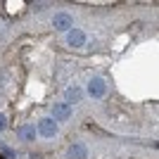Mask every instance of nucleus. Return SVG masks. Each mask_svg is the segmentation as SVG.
<instances>
[{"label":"nucleus","instance_id":"nucleus-1","mask_svg":"<svg viewBox=\"0 0 159 159\" xmlns=\"http://www.w3.org/2000/svg\"><path fill=\"white\" fill-rule=\"evenodd\" d=\"M38 128H40V133H43L45 138H52L55 131H57V126H55V121H52V119H43Z\"/></svg>","mask_w":159,"mask_h":159},{"label":"nucleus","instance_id":"nucleus-2","mask_svg":"<svg viewBox=\"0 0 159 159\" xmlns=\"http://www.w3.org/2000/svg\"><path fill=\"white\" fill-rule=\"evenodd\" d=\"M90 95H95V98H102V95H105V83H102V79L90 81Z\"/></svg>","mask_w":159,"mask_h":159},{"label":"nucleus","instance_id":"nucleus-3","mask_svg":"<svg viewBox=\"0 0 159 159\" xmlns=\"http://www.w3.org/2000/svg\"><path fill=\"white\" fill-rule=\"evenodd\" d=\"M55 26H60V29H69V26H71V19H69L66 14H57V17H55Z\"/></svg>","mask_w":159,"mask_h":159},{"label":"nucleus","instance_id":"nucleus-4","mask_svg":"<svg viewBox=\"0 0 159 159\" xmlns=\"http://www.w3.org/2000/svg\"><path fill=\"white\" fill-rule=\"evenodd\" d=\"M69 116V105H57L55 107V119H64Z\"/></svg>","mask_w":159,"mask_h":159},{"label":"nucleus","instance_id":"nucleus-5","mask_svg":"<svg viewBox=\"0 0 159 159\" xmlns=\"http://www.w3.org/2000/svg\"><path fill=\"white\" fill-rule=\"evenodd\" d=\"M69 43H71V45H81V43H83V33L81 31H71L69 33Z\"/></svg>","mask_w":159,"mask_h":159},{"label":"nucleus","instance_id":"nucleus-6","mask_svg":"<svg viewBox=\"0 0 159 159\" xmlns=\"http://www.w3.org/2000/svg\"><path fill=\"white\" fill-rule=\"evenodd\" d=\"M71 157H76V159H83V157H86V150H83L81 145H74V147H71Z\"/></svg>","mask_w":159,"mask_h":159},{"label":"nucleus","instance_id":"nucleus-7","mask_svg":"<svg viewBox=\"0 0 159 159\" xmlns=\"http://www.w3.org/2000/svg\"><path fill=\"white\" fill-rule=\"evenodd\" d=\"M2 128H5V116L0 114V131H2Z\"/></svg>","mask_w":159,"mask_h":159}]
</instances>
